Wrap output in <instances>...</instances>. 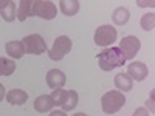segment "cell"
<instances>
[{
	"label": "cell",
	"instance_id": "obj_1",
	"mask_svg": "<svg viewBox=\"0 0 155 116\" xmlns=\"http://www.w3.org/2000/svg\"><path fill=\"white\" fill-rule=\"evenodd\" d=\"M98 63H99V68L104 70V71H112L113 68H118V67H124L126 59L121 53L120 48H106L102 50L101 53L98 54Z\"/></svg>",
	"mask_w": 155,
	"mask_h": 116
},
{
	"label": "cell",
	"instance_id": "obj_2",
	"mask_svg": "<svg viewBox=\"0 0 155 116\" xmlns=\"http://www.w3.org/2000/svg\"><path fill=\"white\" fill-rule=\"evenodd\" d=\"M126 104V96L121 92H107L104 96L101 98V107L102 111L107 114H113L116 111H120L123 105Z\"/></svg>",
	"mask_w": 155,
	"mask_h": 116
},
{
	"label": "cell",
	"instance_id": "obj_3",
	"mask_svg": "<svg viewBox=\"0 0 155 116\" xmlns=\"http://www.w3.org/2000/svg\"><path fill=\"white\" fill-rule=\"evenodd\" d=\"M22 45H23V51L28 54H44L47 51V44L44 40V37L41 34H30L27 37L22 39Z\"/></svg>",
	"mask_w": 155,
	"mask_h": 116
},
{
	"label": "cell",
	"instance_id": "obj_4",
	"mask_svg": "<svg viewBox=\"0 0 155 116\" xmlns=\"http://www.w3.org/2000/svg\"><path fill=\"white\" fill-rule=\"evenodd\" d=\"M58 14V8L50 0H33V16L45 20H53Z\"/></svg>",
	"mask_w": 155,
	"mask_h": 116
},
{
	"label": "cell",
	"instance_id": "obj_5",
	"mask_svg": "<svg viewBox=\"0 0 155 116\" xmlns=\"http://www.w3.org/2000/svg\"><path fill=\"white\" fill-rule=\"evenodd\" d=\"M71 51V40H70V37L67 36H59L56 37V40H54V45L53 48L50 50V59L51 60H62L64 57H65V54H68Z\"/></svg>",
	"mask_w": 155,
	"mask_h": 116
},
{
	"label": "cell",
	"instance_id": "obj_6",
	"mask_svg": "<svg viewBox=\"0 0 155 116\" xmlns=\"http://www.w3.org/2000/svg\"><path fill=\"white\" fill-rule=\"evenodd\" d=\"M116 30L112 25H102L98 27L95 31V44L98 47H109L116 40Z\"/></svg>",
	"mask_w": 155,
	"mask_h": 116
},
{
	"label": "cell",
	"instance_id": "obj_7",
	"mask_svg": "<svg viewBox=\"0 0 155 116\" xmlns=\"http://www.w3.org/2000/svg\"><path fill=\"white\" fill-rule=\"evenodd\" d=\"M141 48V42L137 36H126L123 37V40L120 42V50L124 56L126 60H130L135 57V54Z\"/></svg>",
	"mask_w": 155,
	"mask_h": 116
},
{
	"label": "cell",
	"instance_id": "obj_8",
	"mask_svg": "<svg viewBox=\"0 0 155 116\" xmlns=\"http://www.w3.org/2000/svg\"><path fill=\"white\" fill-rule=\"evenodd\" d=\"M147 67L146 63L143 62H132L130 65L127 67V76L130 77L132 81H137V82H141L147 77Z\"/></svg>",
	"mask_w": 155,
	"mask_h": 116
},
{
	"label": "cell",
	"instance_id": "obj_9",
	"mask_svg": "<svg viewBox=\"0 0 155 116\" xmlns=\"http://www.w3.org/2000/svg\"><path fill=\"white\" fill-rule=\"evenodd\" d=\"M67 82L65 73H62L61 70H50L47 73V85L50 88H62Z\"/></svg>",
	"mask_w": 155,
	"mask_h": 116
},
{
	"label": "cell",
	"instance_id": "obj_10",
	"mask_svg": "<svg viewBox=\"0 0 155 116\" xmlns=\"http://www.w3.org/2000/svg\"><path fill=\"white\" fill-rule=\"evenodd\" d=\"M6 101L12 105H22L28 101V93L20 90V88H14V90H11V92L6 93Z\"/></svg>",
	"mask_w": 155,
	"mask_h": 116
},
{
	"label": "cell",
	"instance_id": "obj_11",
	"mask_svg": "<svg viewBox=\"0 0 155 116\" xmlns=\"http://www.w3.org/2000/svg\"><path fill=\"white\" fill-rule=\"evenodd\" d=\"M5 50H6V54L14 60V59H20L23 54H25V51H23V45L20 40H11L5 45Z\"/></svg>",
	"mask_w": 155,
	"mask_h": 116
},
{
	"label": "cell",
	"instance_id": "obj_12",
	"mask_svg": "<svg viewBox=\"0 0 155 116\" xmlns=\"http://www.w3.org/2000/svg\"><path fill=\"white\" fill-rule=\"evenodd\" d=\"M115 87L120 90V92L126 93V92H130L132 87H134V81L129 77L126 73H118L115 76Z\"/></svg>",
	"mask_w": 155,
	"mask_h": 116
},
{
	"label": "cell",
	"instance_id": "obj_13",
	"mask_svg": "<svg viewBox=\"0 0 155 116\" xmlns=\"http://www.w3.org/2000/svg\"><path fill=\"white\" fill-rule=\"evenodd\" d=\"M53 107H54V104H53V101H51L50 95H42V96L36 98V101H34V108L39 113H47Z\"/></svg>",
	"mask_w": 155,
	"mask_h": 116
},
{
	"label": "cell",
	"instance_id": "obj_14",
	"mask_svg": "<svg viewBox=\"0 0 155 116\" xmlns=\"http://www.w3.org/2000/svg\"><path fill=\"white\" fill-rule=\"evenodd\" d=\"M129 19H130V11H129L127 8L124 6H120V8H116L113 11V14H112V20L115 25H126L129 22Z\"/></svg>",
	"mask_w": 155,
	"mask_h": 116
},
{
	"label": "cell",
	"instance_id": "obj_15",
	"mask_svg": "<svg viewBox=\"0 0 155 116\" xmlns=\"http://www.w3.org/2000/svg\"><path fill=\"white\" fill-rule=\"evenodd\" d=\"M59 8L62 11V14L65 16H74L79 11V2L78 0H61Z\"/></svg>",
	"mask_w": 155,
	"mask_h": 116
},
{
	"label": "cell",
	"instance_id": "obj_16",
	"mask_svg": "<svg viewBox=\"0 0 155 116\" xmlns=\"http://www.w3.org/2000/svg\"><path fill=\"white\" fill-rule=\"evenodd\" d=\"M33 16V0H22L19 3V9H17V14L16 17L20 22H25V19Z\"/></svg>",
	"mask_w": 155,
	"mask_h": 116
},
{
	"label": "cell",
	"instance_id": "obj_17",
	"mask_svg": "<svg viewBox=\"0 0 155 116\" xmlns=\"http://www.w3.org/2000/svg\"><path fill=\"white\" fill-rule=\"evenodd\" d=\"M78 101H79V96H78V93L74 90H67V98H65V101H64V104L61 107H62L64 111H70L78 105Z\"/></svg>",
	"mask_w": 155,
	"mask_h": 116
},
{
	"label": "cell",
	"instance_id": "obj_18",
	"mask_svg": "<svg viewBox=\"0 0 155 116\" xmlns=\"http://www.w3.org/2000/svg\"><path fill=\"white\" fill-rule=\"evenodd\" d=\"M16 71V63L12 59L0 57V76H11Z\"/></svg>",
	"mask_w": 155,
	"mask_h": 116
},
{
	"label": "cell",
	"instance_id": "obj_19",
	"mask_svg": "<svg viewBox=\"0 0 155 116\" xmlns=\"http://www.w3.org/2000/svg\"><path fill=\"white\" fill-rule=\"evenodd\" d=\"M16 14H17V11H16V3L11 2V0H9V3H8L5 8L0 9V16L3 17L5 22H12V20L16 19Z\"/></svg>",
	"mask_w": 155,
	"mask_h": 116
},
{
	"label": "cell",
	"instance_id": "obj_20",
	"mask_svg": "<svg viewBox=\"0 0 155 116\" xmlns=\"http://www.w3.org/2000/svg\"><path fill=\"white\" fill-rule=\"evenodd\" d=\"M155 27V14L153 12H147L141 17V28L144 31H152Z\"/></svg>",
	"mask_w": 155,
	"mask_h": 116
},
{
	"label": "cell",
	"instance_id": "obj_21",
	"mask_svg": "<svg viewBox=\"0 0 155 116\" xmlns=\"http://www.w3.org/2000/svg\"><path fill=\"white\" fill-rule=\"evenodd\" d=\"M51 96V101H53V104L54 105H62L64 104V101H65L67 98V90H62V88H56L53 93L50 95Z\"/></svg>",
	"mask_w": 155,
	"mask_h": 116
},
{
	"label": "cell",
	"instance_id": "obj_22",
	"mask_svg": "<svg viewBox=\"0 0 155 116\" xmlns=\"http://www.w3.org/2000/svg\"><path fill=\"white\" fill-rule=\"evenodd\" d=\"M134 116H149V111H147L144 107H140V108H137V110H135Z\"/></svg>",
	"mask_w": 155,
	"mask_h": 116
},
{
	"label": "cell",
	"instance_id": "obj_23",
	"mask_svg": "<svg viewBox=\"0 0 155 116\" xmlns=\"http://www.w3.org/2000/svg\"><path fill=\"white\" fill-rule=\"evenodd\" d=\"M146 105L149 107L150 113H153V110H155V108H153V90H152V93H150V99H149V101L146 102Z\"/></svg>",
	"mask_w": 155,
	"mask_h": 116
},
{
	"label": "cell",
	"instance_id": "obj_24",
	"mask_svg": "<svg viewBox=\"0 0 155 116\" xmlns=\"http://www.w3.org/2000/svg\"><path fill=\"white\" fill-rule=\"evenodd\" d=\"M50 116H67L65 111H62V110H54V111H51Z\"/></svg>",
	"mask_w": 155,
	"mask_h": 116
},
{
	"label": "cell",
	"instance_id": "obj_25",
	"mask_svg": "<svg viewBox=\"0 0 155 116\" xmlns=\"http://www.w3.org/2000/svg\"><path fill=\"white\" fill-rule=\"evenodd\" d=\"M138 3H140V6H143V8H146V6H150V8L155 6L153 2H138Z\"/></svg>",
	"mask_w": 155,
	"mask_h": 116
},
{
	"label": "cell",
	"instance_id": "obj_26",
	"mask_svg": "<svg viewBox=\"0 0 155 116\" xmlns=\"http://www.w3.org/2000/svg\"><path fill=\"white\" fill-rule=\"evenodd\" d=\"M5 98V87L0 84V102H2V99Z\"/></svg>",
	"mask_w": 155,
	"mask_h": 116
},
{
	"label": "cell",
	"instance_id": "obj_27",
	"mask_svg": "<svg viewBox=\"0 0 155 116\" xmlns=\"http://www.w3.org/2000/svg\"><path fill=\"white\" fill-rule=\"evenodd\" d=\"M8 3H9V0H0V9H2V8H5Z\"/></svg>",
	"mask_w": 155,
	"mask_h": 116
},
{
	"label": "cell",
	"instance_id": "obj_28",
	"mask_svg": "<svg viewBox=\"0 0 155 116\" xmlns=\"http://www.w3.org/2000/svg\"><path fill=\"white\" fill-rule=\"evenodd\" d=\"M73 116H87V114H85V113H74Z\"/></svg>",
	"mask_w": 155,
	"mask_h": 116
}]
</instances>
